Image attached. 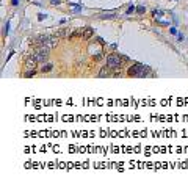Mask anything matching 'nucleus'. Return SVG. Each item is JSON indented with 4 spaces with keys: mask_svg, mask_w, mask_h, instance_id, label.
Wrapping results in <instances>:
<instances>
[{
    "mask_svg": "<svg viewBox=\"0 0 188 188\" xmlns=\"http://www.w3.org/2000/svg\"><path fill=\"white\" fill-rule=\"evenodd\" d=\"M99 77H100V79H105V77H111V75H110V67H108V66L102 67V69L99 71Z\"/></svg>",
    "mask_w": 188,
    "mask_h": 188,
    "instance_id": "obj_6",
    "label": "nucleus"
},
{
    "mask_svg": "<svg viewBox=\"0 0 188 188\" xmlns=\"http://www.w3.org/2000/svg\"><path fill=\"white\" fill-rule=\"evenodd\" d=\"M93 35H94V28H91V27H85V28L82 30V38L83 39L93 38Z\"/></svg>",
    "mask_w": 188,
    "mask_h": 188,
    "instance_id": "obj_5",
    "label": "nucleus"
},
{
    "mask_svg": "<svg viewBox=\"0 0 188 188\" xmlns=\"http://www.w3.org/2000/svg\"><path fill=\"white\" fill-rule=\"evenodd\" d=\"M36 65H38V61H36V58L31 55L30 58H27L25 60V71H31V69H35Z\"/></svg>",
    "mask_w": 188,
    "mask_h": 188,
    "instance_id": "obj_4",
    "label": "nucleus"
},
{
    "mask_svg": "<svg viewBox=\"0 0 188 188\" xmlns=\"http://www.w3.org/2000/svg\"><path fill=\"white\" fill-rule=\"evenodd\" d=\"M13 5H17V0H13Z\"/></svg>",
    "mask_w": 188,
    "mask_h": 188,
    "instance_id": "obj_13",
    "label": "nucleus"
},
{
    "mask_svg": "<svg viewBox=\"0 0 188 188\" xmlns=\"http://www.w3.org/2000/svg\"><path fill=\"white\" fill-rule=\"evenodd\" d=\"M121 60H122V61H129V58H127V57H124V55H121Z\"/></svg>",
    "mask_w": 188,
    "mask_h": 188,
    "instance_id": "obj_12",
    "label": "nucleus"
},
{
    "mask_svg": "<svg viewBox=\"0 0 188 188\" xmlns=\"http://www.w3.org/2000/svg\"><path fill=\"white\" fill-rule=\"evenodd\" d=\"M67 35H69V33H67L66 30H58V31H57V36H58V38H63V36H67Z\"/></svg>",
    "mask_w": 188,
    "mask_h": 188,
    "instance_id": "obj_8",
    "label": "nucleus"
},
{
    "mask_svg": "<svg viewBox=\"0 0 188 188\" xmlns=\"http://www.w3.org/2000/svg\"><path fill=\"white\" fill-rule=\"evenodd\" d=\"M33 57L36 58V61H38V63H44L45 60L49 58V49L44 47V45H41V47H38L33 52Z\"/></svg>",
    "mask_w": 188,
    "mask_h": 188,
    "instance_id": "obj_3",
    "label": "nucleus"
},
{
    "mask_svg": "<svg viewBox=\"0 0 188 188\" xmlns=\"http://www.w3.org/2000/svg\"><path fill=\"white\" fill-rule=\"evenodd\" d=\"M133 11H136V8H135V6H130L129 10H127V14H132Z\"/></svg>",
    "mask_w": 188,
    "mask_h": 188,
    "instance_id": "obj_11",
    "label": "nucleus"
},
{
    "mask_svg": "<svg viewBox=\"0 0 188 188\" xmlns=\"http://www.w3.org/2000/svg\"><path fill=\"white\" fill-rule=\"evenodd\" d=\"M50 69H52V65H45V66L41 67V71H43V72H49Z\"/></svg>",
    "mask_w": 188,
    "mask_h": 188,
    "instance_id": "obj_9",
    "label": "nucleus"
},
{
    "mask_svg": "<svg viewBox=\"0 0 188 188\" xmlns=\"http://www.w3.org/2000/svg\"><path fill=\"white\" fill-rule=\"evenodd\" d=\"M148 71H149L148 66L141 65V63H136V65H133V66L129 69V75H130V77H144Z\"/></svg>",
    "mask_w": 188,
    "mask_h": 188,
    "instance_id": "obj_1",
    "label": "nucleus"
},
{
    "mask_svg": "<svg viewBox=\"0 0 188 188\" xmlns=\"http://www.w3.org/2000/svg\"><path fill=\"white\" fill-rule=\"evenodd\" d=\"M121 55H114V53H111V55H108L107 57V66L110 67V69H119L121 67Z\"/></svg>",
    "mask_w": 188,
    "mask_h": 188,
    "instance_id": "obj_2",
    "label": "nucleus"
},
{
    "mask_svg": "<svg viewBox=\"0 0 188 188\" xmlns=\"http://www.w3.org/2000/svg\"><path fill=\"white\" fill-rule=\"evenodd\" d=\"M136 13H140V14H143V13H144V6H138V8H136Z\"/></svg>",
    "mask_w": 188,
    "mask_h": 188,
    "instance_id": "obj_10",
    "label": "nucleus"
},
{
    "mask_svg": "<svg viewBox=\"0 0 188 188\" xmlns=\"http://www.w3.org/2000/svg\"><path fill=\"white\" fill-rule=\"evenodd\" d=\"M35 74H36V71H35V69H31V71H25L24 77H27V79H30V77H33Z\"/></svg>",
    "mask_w": 188,
    "mask_h": 188,
    "instance_id": "obj_7",
    "label": "nucleus"
}]
</instances>
